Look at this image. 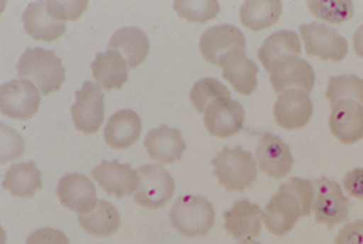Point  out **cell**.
Wrapping results in <instances>:
<instances>
[{
	"mask_svg": "<svg viewBox=\"0 0 363 244\" xmlns=\"http://www.w3.org/2000/svg\"><path fill=\"white\" fill-rule=\"evenodd\" d=\"M245 47L247 41L243 33L235 25L229 24L212 27V29H208L202 35L199 41L202 57L215 66H220L221 57L229 51H233V49H242V51H245Z\"/></svg>",
	"mask_w": 363,
	"mask_h": 244,
	"instance_id": "obj_16",
	"label": "cell"
},
{
	"mask_svg": "<svg viewBox=\"0 0 363 244\" xmlns=\"http://www.w3.org/2000/svg\"><path fill=\"white\" fill-rule=\"evenodd\" d=\"M300 52H302V46H300L298 35L291 30H280L272 33L264 41L259 52H257V57H259L265 71L270 73L272 66L277 62L286 57H298Z\"/></svg>",
	"mask_w": 363,
	"mask_h": 244,
	"instance_id": "obj_25",
	"label": "cell"
},
{
	"mask_svg": "<svg viewBox=\"0 0 363 244\" xmlns=\"http://www.w3.org/2000/svg\"><path fill=\"white\" fill-rule=\"evenodd\" d=\"M325 98L332 106L338 101H355L363 106V79L355 74L332 76Z\"/></svg>",
	"mask_w": 363,
	"mask_h": 244,
	"instance_id": "obj_29",
	"label": "cell"
},
{
	"mask_svg": "<svg viewBox=\"0 0 363 244\" xmlns=\"http://www.w3.org/2000/svg\"><path fill=\"white\" fill-rule=\"evenodd\" d=\"M352 45H354L355 54H357L360 59H363V25H360L359 29H357V32L354 33Z\"/></svg>",
	"mask_w": 363,
	"mask_h": 244,
	"instance_id": "obj_38",
	"label": "cell"
},
{
	"mask_svg": "<svg viewBox=\"0 0 363 244\" xmlns=\"http://www.w3.org/2000/svg\"><path fill=\"white\" fill-rule=\"evenodd\" d=\"M212 165L218 183L225 186L226 191L242 192L256 180L257 167L255 158L240 145L235 149H223L212 159Z\"/></svg>",
	"mask_w": 363,
	"mask_h": 244,
	"instance_id": "obj_2",
	"label": "cell"
},
{
	"mask_svg": "<svg viewBox=\"0 0 363 244\" xmlns=\"http://www.w3.org/2000/svg\"><path fill=\"white\" fill-rule=\"evenodd\" d=\"M94 78L103 90H121L128 81V64L121 52L108 51L99 54L90 65Z\"/></svg>",
	"mask_w": 363,
	"mask_h": 244,
	"instance_id": "obj_23",
	"label": "cell"
},
{
	"mask_svg": "<svg viewBox=\"0 0 363 244\" xmlns=\"http://www.w3.org/2000/svg\"><path fill=\"white\" fill-rule=\"evenodd\" d=\"M335 244H363V219L349 222L341 228Z\"/></svg>",
	"mask_w": 363,
	"mask_h": 244,
	"instance_id": "obj_36",
	"label": "cell"
},
{
	"mask_svg": "<svg viewBox=\"0 0 363 244\" xmlns=\"http://www.w3.org/2000/svg\"><path fill=\"white\" fill-rule=\"evenodd\" d=\"M138 173L141 178V185L135 194V204L149 208V210H158L172 199L176 183H174L171 173L162 165H143Z\"/></svg>",
	"mask_w": 363,
	"mask_h": 244,
	"instance_id": "obj_5",
	"label": "cell"
},
{
	"mask_svg": "<svg viewBox=\"0 0 363 244\" xmlns=\"http://www.w3.org/2000/svg\"><path fill=\"white\" fill-rule=\"evenodd\" d=\"M144 145L149 156L160 164H174L180 161L186 150V144L180 131L166 127V124L149 131Z\"/></svg>",
	"mask_w": 363,
	"mask_h": 244,
	"instance_id": "obj_20",
	"label": "cell"
},
{
	"mask_svg": "<svg viewBox=\"0 0 363 244\" xmlns=\"http://www.w3.org/2000/svg\"><path fill=\"white\" fill-rule=\"evenodd\" d=\"M223 68V78L231 82V86L240 95H251L257 87V73L259 68L253 60L247 57L245 51L242 49H233L220 60Z\"/></svg>",
	"mask_w": 363,
	"mask_h": 244,
	"instance_id": "obj_18",
	"label": "cell"
},
{
	"mask_svg": "<svg viewBox=\"0 0 363 244\" xmlns=\"http://www.w3.org/2000/svg\"><path fill=\"white\" fill-rule=\"evenodd\" d=\"M255 158L265 175L275 180H281L288 175L294 164L289 145L272 132H265L262 136L257 144Z\"/></svg>",
	"mask_w": 363,
	"mask_h": 244,
	"instance_id": "obj_12",
	"label": "cell"
},
{
	"mask_svg": "<svg viewBox=\"0 0 363 244\" xmlns=\"http://www.w3.org/2000/svg\"><path fill=\"white\" fill-rule=\"evenodd\" d=\"M298 30L303 38L305 51L311 57L330 62L345 60L349 49L347 41L332 27L320 23H310L300 25Z\"/></svg>",
	"mask_w": 363,
	"mask_h": 244,
	"instance_id": "obj_6",
	"label": "cell"
},
{
	"mask_svg": "<svg viewBox=\"0 0 363 244\" xmlns=\"http://www.w3.org/2000/svg\"><path fill=\"white\" fill-rule=\"evenodd\" d=\"M264 211L248 200H239L225 211V228L235 240H251L261 235Z\"/></svg>",
	"mask_w": 363,
	"mask_h": 244,
	"instance_id": "obj_19",
	"label": "cell"
},
{
	"mask_svg": "<svg viewBox=\"0 0 363 244\" xmlns=\"http://www.w3.org/2000/svg\"><path fill=\"white\" fill-rule=\"evenodd\" d=\"M343 186L352 197L363 199V169H354L347 172L343 180Z\"/></svg>",
	"mask_w": 363,
	"mask_h": 244,
	"instance_id": "obj_37",
	"label": "cell"
},
{
	"mask_svg": "<svg viewBox=\"0 0 363 244\" xmlns=\"http://www.w3.org/2000/svg\"><path fill=\"white\" fill-rule=\"evenodd\" d=\"M26 244H69V241L64 232H60L57 228L46 227L33 232L27 238Z\"/></svg>",
	"mask_w": 363,
	"mask_h": 244,
	"instance_id": "obj_35",
	"label": "cell"
},
{
	"mask_svg": "<svg viewBox=\"0 0 363 244\" xmlns=\"http://www.w3.org/2000/svg\"><path fill=\"white\" fill-rule=\"evenodd\" d=\"M314 190L316 195L313 202V211L319 224L332 228L347 219L351 202L341 191L337 181L320 177L314 181Z\"/></svg>",
	"mask_w": 363,
	"mask_h": 244,
	"instance_id": "obj_4",
	"label": "cell"
},
{
	"mask_svg": "<svg viewBox=\"0 0 363 244\" xmlns=\"http://www.w3.org/2000/svg\"><path fill=\"white\" fill-rule=\"evenodd\" d=\"M275 122L281 128L288 131H296L308 124L313 117V101L310 95L302 90H286L274 106Z\"/></svg>",
	"mask_w": 363,
	"mask_h": 244,
	"instance_id": "obj_15",
	"label": "cell"
},
{
	"mask_svg": "<svg viewBox=\"0 0 363 244\" xmlns=\"http://www.w3.org/2000/svg\"><path fill=\"white\" fill-rule=\"evenodd\" d=\"M92 177L95 181H99L103 191L113 194L118 199L136 194L139 185H141L139 173L133 170L130 164H122L117 159L101 161L92 170Z\"/></svg>",
	"mask_w": 363,
	"mask_h": 244,
	"instance_id": "obj_13",
	"label": "cell"
},
{
	"mask_svg": "<svg viewBox=\"0 0 363 244\" xmlns=\"http://www.w3.org/2000/svg\"><path fill=\"white\" fill-rule=\"evenodd\" d=\"M16 71L21 79L32 82L46 96L57 92L65 82L62 60L52 51L41 47L27 49L18 62Z\"/></svg>",
	"mask_w": 363,
	"mask_h": 244,
	"instance_id": "obj_1",
	"label": "cell"
},
{
	"mask_svg": "<svg viewBox=\"0 0 363 244\" xmlns=\"http://www.w3.org/2000/svg\"><path fill=\"white\" fill-rule=\"evenodd\" d=\"M171 226L188 238L206 236L215 224L213 205L199 195H184L169 213Z\"/></svg>",
	"mask_w": 363,
	"mask_h": 244,
	"instance_id": "obj_3",
	"label": "cell"
},
{
	"mask_svg": "<svg viewBox=\"0 0 363 244\" xmlns=\"http://www.w3.org/2000/svg\"><path fill=\"white\" fill-rule=\"evenodd\" d=\"M174 10L180 18L190 21V23L204 24L218 16L220 4L215 0H176Z\"/></svg>",
	"mask_w": 363,
	"mask_h": 244,
	"instance_id": "obj_32",
	"label": "cell"
},
{
	"mask_svg": "<svg viewBox=\"0 0 363 244\" xmlns=\"http://www.w3.org/2000/svg\"><path fill=\"white\" fill-rule=\"evenodd\" d=\"M308 10L314 18L330 24H341L354 15L351 0H310Z\"/></svg>",
	"mask_w": 363,
	"mask_h": 244,
	"instance_id": "obj_30",
	"label": "cell"
},
{
	"mask_svg": "<svg viewBox=\"0 0 363 244\" xmlns=\"http://www.w3.org/2000/svg\"><path fill=\"white\" fill-rule=\"evenodd\" d=\"M87 5V0H68V2L50 0V2H46V10L55 21L65 23V21H78L82 13L86 11Z\"/></svg>",
	"mask_w": 363,
	"mask_h": 244,
	"instance_id": "obj_33",
	"label": "cell"
},
{
	"mask_svg": "<svg viewBox=\"0 0 363 244\" xmlns=\"http://www.w3.org/2000/svg\"><path fill=\"white\" fill-rule=\"evenodd\" d=\"M43 181H41V173L37 169L35 163H21L11 165L6 170L2 187L9 191L15 197L29 199L33 197L35 192L41 190Z\"/></svg>",
	"mask_w": 363,
	"mask_h": 244,
	"instance_id": "obj_26",
	"label": "cell"
},
{
	"mask_svg": "<svg viewBox=\"0 0 363 244\" xmlns=\"http://www.w3.org/2000/svg\"><path fill=\"white\" fill-rule=\"evenodd\" d=\"M79 224L87 233L106 238L113 236L121 227V214L113 204L100 200L92 213L79 216Z\"/></svg>",
	"mask_w": 363,
	"mask_h": 244,
	"instance_id": "obj_28",
	"label": "cell"
},
{
	"mask_svg": "<svg viewBox=\"0 0 363 244\" xmlns=\"http://www.w3.org/2000/svg\"><path fill=\"white\" fill-rule=\"evenodd\" d=\"M332 134L341 144L352 145L363 139V106L355 101H338L329 117Z\"/></svg>",
	"mask_w": 363,
	"mask_h": 244,
	"instance_id": "obj_17",
	"label": "cell"
},
{
	"mask_svg": "<svg viewBox=\"0 0 363 244\" xmlns=\"http://www.w3.org/2000/svg\"><path fill=\"white\" fill-rule=\"evenodd\" d=\"M239 244H261V243L253 241V240H242Z\"/></svg>",
	"mask_w": 363,
	"mask_h": 244,
	"instance_id": "obj_39",
	"label": "cell"
},
{
	"mask_svg": "<svg viewBox=\"0 0 363 244\" xmlns=\"http://www.w3.org/2000/svg\"><path fill=\"white\" fill-rule=\"evenodd\" d=\"M245 110L231 96L213 101L204 112V124L212 136L228 139L243 128Z\"/></svg>",
	"mask_w": 363,
	"mask_h": 244,
	"instance_id": "obj_11",
	"label": "cell"
},
{
	"mask_svg": "<svg viewBox=\"0 0 363 244\" xmlns=\"http://www.w3.org/2000/svg\"><path fill=\"white\" fill-rule=\"evenodd\" d=\"M57 195L62 205L79 216L92 213L99 205L95 185L81 173H69L62 178L57 186Z\"/></svg>",
	"mask_w": 363,
	"mask_h": 244,
	"instance_id": "obj_14",
	"label": "cell"
},
{
	"mask_svg": "<svg viewBox=\"0 0 363 244\" xmlns=\"http://www.w3.org/2000/svg\"><path fill=\"white\" fill-rule=\"evenodd\" d=\"M231 96L229 88L216 79H201L194 83L191 92H190V100L194 109L198 110L199 114H204L206 109L211 106V104L220 98H228Z\"/></svg>",
	"mask_w": 363,
	"mask_h": 244,
	"instance_id": "obj_31",
	"label": "cell"
},
{
	"mask_svg": "<svg viewBox=\"0 0 363 244\" xmlns=\"http://www.w3.org/2000/svg\"><path fill=\"white\" fill-rule=\"evenodd\" d=\"M269 74L272 88L278 95H281L286 90H292V87L310 93L314 87V81H316L313 66L300 57H286L277 62Z\"/></svg>",
	"mask_w": 363,
	"mask_h": 244,
	"instance_id": "obj_9",
	"label": "cell"
},
{
	"mask_svg": "<svg viewBox=\"0 0 363 244\" xmlns=\"http://www.w3.org/2000/svg\"><path fill=\"white\" fill-rule=\"evenodd\" d=\"M26 33L37 41L59 40L65 33V23L55 21L46 10V2H32L23 15Z\"/></svg>",
	"mask_w": 363,
	"mask_h": 244,
	"instance_id": "obj_22",
	"label": "cell"
},
{
	"mask_svg": "<svg viewBox=\"0 0 363 244\" xmlns=\"http://www.w3.org/2000/svg\"><path fill=\"white\" fill-rule=\"evenodd\" d=\"M141 118L131 109L118 110L109 118L104 128V141L117 150H125L135 144L141 136Z\"/></svg>",
	"mask_w": 363,
	"mask_h": 244,
	"instance_id": "obj_21",
	"label": "cell"
},
{
	"mask_svg": "<svg viewBox=\"0 0 363 244\" xmlns=\"http://www.w3.org/2000/svg\"><path fill=\"white\" fill-rule=\"evenodd\" d=\"M305 210L294 194L278 190L264 210V224L270 233L283 236L291 232L298 218H305Z\"/></svg>",
	"mask_w": 363,
	"mask_h": 244,
	"instance_id": "obj_10",
	"label": "cell"
},
{
	"mask_svg": "<svg viewBox=\"0 0 363 244\" xmlns=\"http://www.w3.org/2000/svg\"><path fill=\"white\" fill-rule=\"evenodd\" d=\"M109 51H118L125 55L130 68H136L147 59L150 43L147 35L138 27H125L113 35L109 41Z\"/></svg>",
	"mask_w": 363,
	"mask_h": 244,
	"instance_id": "obj_24",
	"label": "cell"
},
{
	"mask_svg": "<svg viewBox=\"0 0 363 244\" xmlns=\"http://www.w3.org/2000/svg\"><path fill=\"white\" fill-rule=\"evenodd\" d=\"M74 128L84 134H95L104 120V95L100 87L86 82L76 93V101L72 108Z\"/></svg>",
	"mask_w": 363,
	"mask_h": 244,
	"instance_id": "obj_8",
	"label": "cell"
},
{
	"mask_svg": "<svg viewBox=\"0 0 363 244\" xmlns=\"http://www.w3.org/2000/svg\"><path fill=\"white\" fill-rule=\"evenodd\" d=\"M40 92L32 82L15 79L0 88V110L13 120H29L40 109Z\"/></svg>",
	"mask_w": 363,
	"mask_h": 244,
	"instance_id": "obj_7",
	"label": "cell"
},
{
	"mask_svg": "<svg viewBox=\"0 0 363 244\" xmlns=\"http://www.w3.org/2000/svg\"><path fill=\"white\" fill-rule=\"evenodd\" d=\"M283 4L278 0H247L240 8V21L253 32L275 25L281 16Z\"/></svg>",
	"mask_w": 363,
	"mask_h": 244,
	"instance_id": "obj_27",
	"label": "cell"
},
{
	"mask_svg": "<svg viewBox=\"0 0 363 244\" xmlns=\"http://www.w3.org/2000/svg\"><path fill=\"white\" fill-rule=\"evenodd\" d=\"M280 190L294 194L296 197L300 200V204H302L305 214L306 216L311 214L314 195H316V190H314V185L311 183V181L294 177V178H291L289 181H286V183H283L280 186Z\"/></svg>",
	"mask_w": 363,
	"mask_h": 244,
	"instance_id": "obj_34",
	"label": "cell"
}]
</instances>
